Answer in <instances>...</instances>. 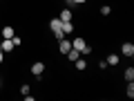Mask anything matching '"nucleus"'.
<instances>
[{
    "label": "nucleus",
    "mask_w": 134,
    "mask_h": 101,
    "mask_svg": "<svg viewBox=\"0 0 134 101\" xmlns=\"http://www.w3.org/2000/svg\"><path fill=\"white\" fill-rule=\"evenodd\" d=\"M72 47H74V49H78L81 54H92V47L85 43V38H81V36H76V38L72 41Z\"/></svg>",
    "instance_id": "1"
},
{
    "label": "nucleus",
    "mask_w": 134,
    "mask_h": 101,
    "mask_svg": "<svg viewBox=\"0 0 134 101\" xmlns=\"http://www.w3.org/2000/svg\"><path fill=\"white\" fill-rule=\"evenodd\" d=\"M31 74H34V77H36V79L40 81V77L45 74V63H43V61H36V63H31Z\"/></svg>",
    "instance_id": "2"
},
{
    "label": "nucleus",
    "mask_w": 134,
    "mask_h": 101,
    "mask_svg": "<svg viewBox=\"0 0 134 101\" xmlns=\"http://www.w3.org/2000/svg\"><path fill=\"white\" fill-rule=\"evenodd\" d=\"M58 18H60L63 23H72V20H74V14H72V9H69V7H65V9H60Z\"/></svg>",
    "instance_id": "3"
},
{
    "label": "nucleus",
    "mask_w": 134,
    "mask_h": 101,
    "mask_svg": "<svg viewBox=\"0 0 134 101\" xmlns=\"http://www.w3.org/2000/svg\"><path fill=\"white\" fill-rule=\"evenodd\" d=\"M69 49H72V41H67V36L58 41V52H60V54H67Z\"/></svg>",
    "instance_id": "4"
},
{
    "label": "nucleus",
    "mask_w": 134,
    "mask_h": 101,
    "mask_svg": "<svg viewBox=\"0 0 134 101\" xmlns=\"http://www.w3.org/2000/svg\"><path fill=\"white\" fill-rule=\"evenodd\" d=\"M0 49H2V52H5V54H9V52H14V41H11V38H2V43H0Z\"/></svg>",
    "instance_id": "5"
},
{
    "label": "nucleus",
    "mask_w": 134,
    "mask_h": 101,
    "mask_svg": "<svg viewBox=\"0 0 134 101\" xmlns=\"http://www.w3.org/2000/svg\"><path fill=\"white\" fill-rule=\"evenodd\" d=\"M121 54H123V56H134V45L132 43H123L121 45Z\"/></svg>",
    "instance_id": "6"
},
{
    "label": "nucleus",
    "mask_w": 134,
    "mask_h": 101,
    "mask_svg": "<svg viewBox=\"0 0 134 101\" xmlns=\"http://www.w3.org/2000/svg\"><path fill=\"white\" fill-rule=\"evenodd\" d=\"M0 34H2V38H11V36H16V29L11 25H5V27L0 29Z\"/></svg>",
    "instance_id": "7"
},
{
    "label": "nucleus",
    "mask_w": 134,
    "mask_h": 101,
    "mask_svg": "<svg viewBox=\"0 0 134 101\" xmlns=\"http://www.w3.org/2000/svg\"><path fill=\"white\" fill-rule=\"evenodd\" d=\"M60 29H63V34L67 36V34L74 32V23H63V20H60Z\"/></svg>",
    "instance_id": "8"
},
{
    "label": "nucleus",
    "mask_w": 134,
    "mask_h": 101,
    "mask_svg": "<svg viewBox=\"0 0 134 101\" xmlns=\"http://www.w3.org/2000/svg\"><path fill=\"white\" fill-rule=\"evenodd\" d=\"M119 61H121V56H119V54H110V56L105 58V63H107V65H119Z\"/></svg>",
    "instance_id": "9"
},
{
    "label": "nucleus",
    "mask_w": 134,
    "mask_h": 101,
    "mask_svg": "<svg viewBox=\"0 0 134 101\" xmlns=\"http://www.w3.org/2000/svg\"><path fill=\"white\" fill-rule=\"evenodd\" d=\"M74 63H76V70H81V72H85V70H87V61H85V58H81V56H78Z\"/></svg>",
    "instance_id": "10"
},
{
    "label": "nucleus",
    "mask_w": 134,
    "mask_h": 101,
    "mask_svg": "<svg viewBox=\"0 0 134 101\" xmlns=\"http://www.w3.org/2000/svg\"><path fill=\"white\" fill-rule=\"evenodd\" d=\"M65 56H67V58H69V61H76V58H78V56H81V52H78V49H74V47H72V49H69V52H67V54H65Z\"/></svg>",
    "instance_id": "11"
},
{
    "label": "nucleus",
    "mask_w": 134,
    "mask_h": 101,
    "mask_svg": "<svg viewBox=\"0 0 134 101\" xmlns=\"http://www.w3.org/2000/svg\"><path fill=\"white\" fill-rule=\"evenodd\" d=\"M123 77H125V81H134V67H125Z\"/></svg>",
    "instance_id": "12"
},
{
    "label": "nucleus",
    "mask_w": 134,
    "mask_h": 101,
    "mask_svg": "<svg viewBox=\"0 0 134 101\" xmlns=\"http://www.w3.org/2000/svg\"><path fill=\"white\" fill-rule=\"evenodd\" d=\"M125 94H127L130 99L134 97V83H132V81H127V90H125Z\"/></svg>",
    "instance_id": "13"
},
{
    "label": "nucleus",
    "mask_w": 134,
    "mask_h": 101,
    "mask_svg": "<svg viewBox=\"0 0 134 101\" xmlns=\"http://www.w3.org/2000/svg\"><path fill=\"white\" fill-rule=\"evenodd\" d=\"M100 14H103V16H110L112 14V7L110 5H103V7H100Z\"/></svg>",
    "instance_id": "14"
},
{
    "label": "nucleus",
    "mask_w": 134,
    "mask_h": 101,
    "mask_svg": "<svg viewBox=\"0 0 134 101\" xmlns=\"http://www.w3.org/2000/svg\"><path fill=\"white\" fill-rule=\"evenodd\" d=\"M11 41H14V47H20L23 45V36H11Z\"/></svg>",
    "instance_id": "15"
},
{
    "label": "nucleus",
    "mask_w": 134,
    "mask_h": 101,
    "mask_svg": "<svg viewBox=\"0 0 134 101\" xmlns=\"http://www.w3.org/2000/svg\"><path fill=\"white\" fill-rule=\"evenodd\" d=\"M20 94H29V85H27V83L20 85Z\"/></svg>",
    "instance_id": "16"
},
{
    "label": "nucleus",
    "mask_w": 134,
    "mask_h": 101,
    "mask_svg": "<svg viewBox=\"0 0 134 101\" xmlns=\"http://www.w3.org/2000/svg\"><path fill=\"white\" fill-rule=\"evenodd\" d=\"M2 63H5V52L0 49V65H2Z\"/></svg>",
    "instance_id": "17"
},
{
    "label": "nucleus",
    "mask_w": 134,
    "mask_h": 101,
    "mask_svg": "<svg viewBox=\"0 0 134 101\" xmlns=\"http://www.w3.org/2000/svg\"><path fill=\"white\" fill-rule=\"evenodd\" d=\"M72 2H74V5H85L87 0H72Z\"/></svg>",
    "instance_id": "18"
},
{
    "label": "nucleus",
    "mask_w": 134,
    "mask_h": 101,
    "mask_svg": "<svg viewBox=\"0 0 134 101\" xmlns=\"http://www.w3.org/2000/svg\"><path fill=\"white\" fill-rule=\"evenodd\" d=\"M0 85H2V79H0Z\"/></svg>",
    "instance_id": "19"
},
{
    "label": "nucleus",
    "mask_w": 134,
    "mask_h": 101,
    "mask_svg": "<svg viewBox=\"0 0 134 101\" xmlns=\"http://www.w3.org/2000/svg\"><path fill=\"white\" fill-rule=\"evenodd\" d=\"M0 43H2V41H0Z\"/></svg>",
    "instance_id": "20"
}]
</instances>
